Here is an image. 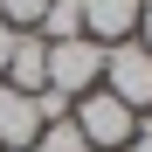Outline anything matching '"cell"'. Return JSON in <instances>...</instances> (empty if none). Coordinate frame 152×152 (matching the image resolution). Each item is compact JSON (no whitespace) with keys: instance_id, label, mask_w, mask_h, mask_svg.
I'll use <instances>...</instances> for the list:
<instances>
[{"instance_id":"cell-7","label":"cell","mask_w":152,"mask_h":152,"mask_svg":"<svg viewBox=\"0 0 152 152\" xmlns=\"http://www.w3.org/2000/svg\"><path fill=\"white\" fill-rule=\"evenodd\" d=\"M35 35L42 42H76V35H83V7H76V0H48L42 21H35Z\"/></svg>"},{"instance_id":"cell-10","label":"cell","mask_w":152,"mask_h":152,"mask_svg":"<svg viewBox=\"0 0 152 152\" xmlns=\"http://www.w3.org/2000/svg\"><path fill=\"white\" fill-rule=\"evenodd\" d=\"M35 111H42V124H56V118H69V97L62 90H35Z\"/></svg>"},{"instance_id":"cell-5","label":"cell","mask_w":152,"mask_h":152,"mask_svg":"<svg viewBox=\"0 0 152 152\" xmlns=\"http://www.w3.org/2000/svg\"><path fill=\"white\" fill-rule=\"evenodd\" d=\"M76 7H83V35L104 48L138 35V0H76Z\"/></svg>"},{"instance_id":"cell-1","label":"cell","mask_w":152,"mask_h":152,"mask_svg":"<svg viewBox=\"0 0 152 152\" xmlns=\"http://www.w3.org/2000/svg\"><path fill=\"white\" fill-rule=\"evenodd\" d=\"M69 124L83 132V145H90V152H118V145H132V124H138V111H124L118 97L97 83L90 97H76V104H69Z\"/></svg>"},{"instance_id":"cell-3","label":"cell","mask_w":152,"mask_h":152,"mask_svg":"<svg viewBox=\"0 0 152 152\" xmlns=\"http://www.w3.org/2000/svg\"><path fill=\"white\" fill-rule=\"evenodd\" d=\"M104 90L124 111H152V48L145 42H111L104 48Z\"/></svg>"},{"instance_id":"cell-6","label":"cell","mask_w":152,"mask_h":152,"mask_svg":"<svg viewBox=\"0 0 152 152\" xmlns=\"http://www.w3.org/2000/svg\"><path fill=\"white\" fill-rule=\"evenodd\" d=\"M42 138V111H35V97H21L0 83V152H28Z\"/></svg>"},{"instance_id":"cell-8","label":"cell","mask_w":152,"mask_h":152,"mask_svg":"<svg viewBox=\"0 0 152 152\" xmlns=\"http://www.w3.org/2000/svg\"><path fill=\"white\" fill-rule=\"evenodd\" d=\"M35 152H90V145H83V132H76L69 118H56V124H42V138H35Z\"/></svg>"},{"instance_id":"cell-4","label":"cell","mask_w":152,"mask_h":152,"mask_svg":"<svg viewBox=\"0 0 152 152\" xmlns=\"http://www.w3.org/2000/svg\"><path fill=\"white\" fill-rule=\"evenodd\" d=\"M0 83L21 90V97L48 90V42H42L35 28H21V35H14V56H7V76H0Z\"/></svg>"},{"instance_id":"cell-9","label":"cell","mask_w":152,"mask_h":152,"mask_svg":"<svg viewBox=\"0 0 152 152\" xmlns=\"http://www.w3.org/2000/svg\"><path fill=\"white\" fill-rule=\"evenodd\" d=\"M42 7H48V0H0V21H7V28H35Z\"/></svg>"},{"instance_id":"cell-11","label":"cell","mask_w":152,"mask_h":152,"mask_svg":"<svg viewBox=\"0 0 152 152\" xmlns=\"http://www.w3.org/2000/svg\"><path fill=\"white\" fill-rule=\"evenodd\" d=\"M124 152H152V118H138V124H132V145H124Z\"/></svg>"},{"instance_id":"cell-2","label":"cell","mask_w":152,"mask_h":152,"mask_svg":"<svg viewBox=\"0 0 152 152\" xmlns=\"http://www.w3.org/2000/svg\"><path fill=\"white\" fill-rule=\"evenodd\" d=\"M97 83H104V42H90V35L48 42V90H62L76 104V97H90Z\"/></svg>"},{"instance_id":"cell-13","label":"cell","mask_w":152,"mask_h":152,"mask_svg":"<svg viewBox=\"0 0 152 152\" xmlns=\"http://www.w3.org/2000/svg\"><path fill=\"white\" fill-rule=\"evenodd\" d=\"M14 35H21V28H7V21H0V76H7V56H14Z\"/></svg>"},{"instance_id":"cell-12","label":"cell","mask_w":152,"mask_h":152,"mask_svg":"<svg viewBox=\"0 0 152 152\" xmlns=\"http://www.w3.org/2000/svg\"><path fill=\"white\" fill-rule=\"evenodd\" d=\"M132 42H145V48H152V0H138V35H132Z\"/></svg>"}]
</instances>
